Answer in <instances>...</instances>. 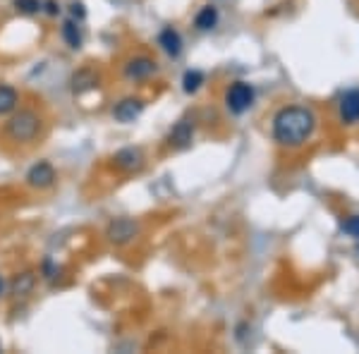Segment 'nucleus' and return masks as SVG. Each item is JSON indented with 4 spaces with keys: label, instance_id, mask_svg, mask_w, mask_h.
I'll return each instance as SVG.
<instances>
[{
    "label": "nucleus",
    "instance_id": "f257e3e1",
    "mask_svg": "<svg viewBox=\"0 0 359 354\" xmlns=\"http://www.w3.org/2000/svg\"><path fill=\"white\" fill-rule=\"evenodd\" d=\"M316 115L304 106H285L273 118V139L280 147H302L314 135Z\"/></svg>",
    "mask_w": 359,
    "mask_h": 354
},
{
    "label": "nucleus",
    "instance_id": "f03ea898",
    "mask_svg": "<svg viewBox=\"0 0 359 354\" xmlns=\"http://www.w3.org/2000/svg\"><path fill=\"white\" fill-rule=\"evenodd\" d=\"M5 132L17 144H29L41 132V118L34 110H15L5 123Z\"/></svg>",
    "mask_w": 359,
    "mask_h": 354
},
{
    "label": "nucleus",
    "instance_id": "7ed1b4c3",
    "mask_svg": "<svg viewBox=\"0 0 359 354\" xmlns=\"http://www.w3.org/2000/svg\"><path fill=\"white\" fill-rule=\"evenodd\" d=\"M139 232H142V228H139V223L135 218H115L108 223L106 237H108V242H113V245L125 247L137 240Z\"/></svg>",
    "mask_w": 359,
    "mask_h": 354
},
{
    "label": "nucleus",
    "instance_id": "20e7f679",
    "mask_svg": "<svg viewBox=\"0 0 359 354\" xmlns=\"http://www.w3.org/2000/svg\"><path fill=\"white\" fill-rule=\"evenodd\" d=\"M254 103V86L249 82H235L225 91V106L233 115H242L252 108Z\"/></svg>",
    "mask_w": 359,
    "mask_h": 354
},
{
    "label": "nucleus",
    "instance_id": "39448f33",
    "mask_svg": "<svg viewBox=\"0 0 359 354\" xmlns=\"http://www.w3.org/2000/svg\"><path fill=\"white\" fill-rule=\"evenodd\" d=\"M55 179H57L55 168L50 165L48 161H39V163H34L25 175V182L32 189H48L55 184Z\"/></svg>",
    "mask_w": 359,
    "mask_h": 354
},
{
    "label": "nucleus",
    "instance_id": "423d86ee",
    "mask_svg": "<svg viewBox=\"0 0 359 354\" xmlns=\"http://www.w3.org/2000/svg\"><path fill=\"white\" fill-rule=\"evenodd\" d=\"M156 65L154 57L149 55H137V57H130V60L125 62V77L130 79V82H144V79H149L151 74H156Z\"/></svg>",
    "mask_w": 359,
    "mask_h": 354
},
{
    "label": "nucleus",
    "instance_id": "0eeeda50",
    "mask_svg": "<svg viewBox=\"0 0 359 354\" xmlns=\"http://www.w3.org/2000/svg\"><path fill=\"white\" fill-rule=\"evenodd\" d=\"M144 106H147V103H144L142 98L127 96V98H123V101L115 103L113 118L118 120V123H123V125H130V123H135L139 115L144 113Z\"/></svg>",
    "mask_w": 359,
    "mask_h": 354
},
{
    "label": "nucleus",
    "instance_id": "6e6552de",
    "mask_svg": "<svg viewBox=\"0 0 359 354\" xmlns=\"http://www.w3.org/2000/svg\"><path fill=\"white\" fill-rule=\"evenodd\" d=\"M113 163L123 172H137V170H142V165H144V154H142V149H137V147L120 149V151H115Z\"/></svg>",
    "mask_w": 359,
    "mask_h": 354
},
{
    "label": "nucleus",
    "instance_id": "1a4fd4ad",
    "mask_svg": "<svg viewBox=\"0 0 359 354\" xmlns=\"http://www.w3.org/2000/svg\"><path fill=\"white\" fill-rule=\"evenodd\" d=\"M158 46L163 48L165 55L177 57L182 53V36H180V32H175L172 27H165L163 32L158 34Z\"/></svg>",
    "mask_w": 359,
    "mask_h": 354
},
{
    "label": "nucleus",
    "instance_id": "9d476101",
    "mask_svg": "<svg viewBox=\"0 0 359 354\" xmlns=\"http://www.w3.org/2000/svg\"><path fill=\"white\" fill-rule=\"evenodd\" d=\"M340 118L343 123H357L359 120V89H352L340 98Z\"/></svg>",
    "mask_w": 359,
    "mask_h": 354
},
{
    "label": "nucleus",
    "instance_id": "9b49d317",
    "mask_svg": "<svg viewBox=\"0 0 359 354\" xmlns=\"http://www.w3.org/2000/svg\"><path fill=\"white\" fill-rule=\"evenodd\" d=\"M192 137H194V125L189 120H180V123L170 130V144L175 149H187L192 144Z\"/></svg>",
    "mask_w": 359,
    "mask_h": 354
},
{
    "label": "nucleus",
    "instance_id": "f8f14e48",
    "mask_svg": "<svg viewBox=\"0 0 359 354\" xmlns=\"http://www.w3.org/2000/svg\"><path fill=\"white\" fill-rule=\"evenodd\" d=\"M72 91L74 94H84V91H91L98 86V74L91 67H82L79 72L72 74Z\"/></svg>",
    "mask_w": 359,
    "mask_h": 354
},
{
    "label": "nucleus",
    "instance_id": "ddd939ff",
    "mask_svg": "<svg viewBox=\"0 0 359 354\" xmlns=\"http://www.w3.org/2000/svg\"><path fill=\"white\" fill-rule=\"evenodd\" d=\"M34 285H36V275L32 271H25L20 275H15V280L10 282V292L15 297H27V294H32Z\"/></svg>",
    "mask_w": 359,
    "mask_h": 354
},
{
    "label": "nucleus",
    "instance_id": "4468645a",
    "mask_svg": "<svg viewBox=\"0 0 359 354\" xmlns=\"http://www.w3.org/2000/svg\"><path fill=\"white\" fill-rule=\"evenodd\" d=\"M62 39H65V43L69 46L72 50H79L82 48V43H84V36H82V27H79V22L77 20H69L62 25Z\"/></svg>",
    "mask_w": 359,
    "mask_h": 354
},
{
    "label": "nucleus",
    "instance_id": "2eb2a0df",
    "mask_svg": "<svg viewBox=\"0 0 359 354\" xmlns=\"http://www.w3.org/2000/svg\"><path fill=\"white\" fill-rule=\"evenodd\" d=\"M216 25H218V8L216 5H204V8H201L194 17V27L199 29V32H211Z\"/></svg>",
    "mask_w": 359,
    "mask_h": 354
},
{
    "label": "nucleus",
    "instance_id": "dca6fc26",
    "mask_svg": "<svg viewBox=\"0 0 359 354\" xmlns=\"http://www.w3.org/2000/svg\"><path fill=\"white\" fill-rule=\"evenodd\" d=\"M20 106V94L10 84H0V115L15 113Z\"/></svg>",
    "mask_w": 359,
    "mask_h": 354
},
{
    "label": "nucleus",
    "instance_id": "f3484780",
    "mask_svg": "<svg viewBox=\"0 0 359 354\" xmlns=\"http://www.w3.org/2000/svg\"><path fill=\"white\" fill-rule=\"evenodd\" d=\"M204 72L201 69H187V72L182 74V91L184 94H196V91L201 89V84H204Z\"/></svg>",
    "mask_w": 359,
    "mask_h": 354
},
{
    "label": "nucleus",
    "instance_id": "a211bd4d",
    "mask_svg": "<svg viewBox=\"0 0 359 354\" xmlns=\"http://www.w3.org/2000/svg\"><path fill=\"white\" fill-rule=\"evenodd\" d=\"M13 5H15L17 13H20V15H27V17L39 15V13H41V8H43L41 0H13Z\"/></svg>",
    "mask_w": 359,
    "mask_h": 354
},
{
    "label": "nucleus",
    "instance_id": "6ab92c4d",
    "mask_svg": "<svg viewBox=\"0 0 359 354\" xmlns=\"http://www.w3.org/2000/svg\"><path fill=\"white\" fill-rule=\"evenodd\" d=\"M41 278H43V280H48V282H53L55 278H60V266H57L53 259H43V264H41Z\"/></svg>",
    "mask_w": 359,
    "mask_h": 354
},
{
    "label": "nucleus",
    "instance_id": "aec40b11",
    "mask_svg": "<svg viewBox=\"0 0 359 354\" xmlns=\"http://www.w3.org/2000/svg\"><path fill=\"white\" fill-rule=\"evenodd\" d=\"M340 230H343L345 235H350V237H355V240H359V216H350L347 220H343Z\"/></svg>",
    "mask_w": 359,
    "mask_h": 354
},
{
    "label": "nucleus",
    "instance_id": "412c9836",
    "mask_svg": "<svg viewBox=\"0 0 359 354\" xmlns=\"http://www.w3.org/2000/svg\"><path fill=\"white\" fill-rule=\"evenodd\" d=\"M67 10H69V15H72V20H77V22H82L86 17V8L82 0H72V3L67 5Z\"/></svg>",
    "mask_w": 359,
    "mask_h": 354
},
{
    "label": "nucleus",
    "instance_id": "4be33fe9",
    "mask_svg": "<svg viewBox=\"0 0 359 354\" xmlns=\"http://www.w3.org/2000/svg\"><path fill=\"white\" fill-rule=\"evenodd\" d=\"M41 13L50 15V17H57V15H60V3H55V0H46Z\"/></svg>",
    "mask_w": 359,
    "mask_h": 354
},
{
    "label": "nucleus",
    "instance_id": "5701e85b",
    "mask_svg": "<svg viewBox=\"0 0 359 354\" xmlns=\"http://www.w3.org/2000/svg\"><path fill=\"white\" fill-rule=\"evenodd\" d=\"M3 290H5V282H3V278H0V294H3Z\"/></svg>",
    "mask_w": 359,
    "mask_h": 354
},
{
    "label": "nucleus",
    "instance_id": "b1692460",
    "mask_svg": "<svg viewBox=\"0 0 359 354\" xmlns=\"http://www.w3.org/2000/svg\"><path fill=\"white\" fill-rule=\"evenodd\" d=\"M0 350H3V345H0Z\"/></svg>",
    "mask_w": 359,
    "mask_h": 354
},
{
    "label": "nucleus",
    "instance_id": "393cba45",
    "mask_svg": "<svg viewBox=\"0 0 359 354\" xmlns=\"http://www.w3.org/2000/svg\"><path fill=\"white\" fill-rule=\"evenodd\" d=\"M357 252H359V247H357Z\"/></svg>",
    "mask_w": 359,
    "mask_h": 354
}]
</instances>
